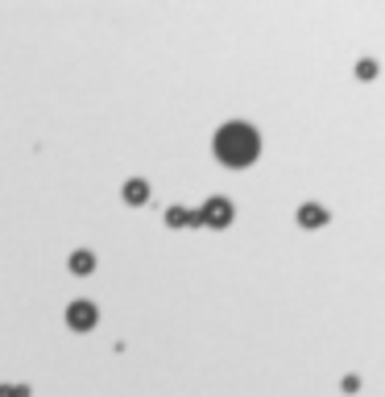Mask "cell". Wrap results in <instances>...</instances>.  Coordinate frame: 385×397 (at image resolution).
Segmentation results:
<instances>
[{
	"label": "cell",
	"instance_id": "6da1fadb",
	"mask_svg": "<svg viewBox=\"0 0 385 397\" xmlns=\"http://www.w3.org/2000/svg\"><path fill=\"white\" fill-rule=\"evenodd\" d=\"M257 153H261V137H257V128H253V124L232 120V124H224V128L216 133V157H220L224 166H232V170L253 166V162H257Z\"/></svg>",
	"mask_w": 385,
	"mask_h": 397
},
{
	"label": "cell",
	"instance_id": "7a4b0ae2",
	"mask_svg": "<svg viewBox=\"0 0 385 397\" xmlns=\"http://www.w3.org/2000/svg\"><path fill=\"white\" fill-rule=\"evenodd\" d=\"M95 319H100V311H95L87 298H79V302H71V307H66V327H71V331H91V327H95Z\"/></svg>",
	"mask_w": 385,
	"mask_h": 397
},
{
	"label": "cell",
	"instance_id": "3957f363",
	"mask_svg": "<svg viewBox=\"0 0 385 397\" xmlns=\"http://www.w3.org/2000/svg\"><path fill=\"white\" fill-rule=\"evenodd\" d=\"M199 224H207V228H228V224H232V203H228V199H207L203 211H199Z\"/></svg>",
	"mask_w": 385,
	"mask_h": 397
},
{
	"label": "cell",
	"instance_id": "277c9868",
	"mask_svg": "<svg viewBox=\"0 0 385 397\" xmlns=\"http://www.w3.org/2000/svg\"><path fill=\"white\" fill-rule=\"evenodd\" d=\"M299 224H303V228H323V224H328V211H323L319 203H303V207H299Z\"/></svg>",
	"mask_w": 385,
	"mask_h": 397
},
{
	"label": "cell",
	"instance_id": "5b68a950",
	"mask_svg": "<svg viewBox=\"0 0 385 397\" xmlns=\"http://www.w3.org/2000/svg\"><path fill=\"white\" fill-rule=\"evenodd\" d=\"M145 199H149V182H141V178H133V182L124 186V203H129V207H141Z\"/></svg>",
	"mask_w": 385,
	"mask_h": 397
},
{
	"label": "cell",
	"instance_id": "8992f818",
	"mask_svg": "<svg viewBox=\"0 0 385 397\" xmlns=\"http://www.w3.org/2000/svg\"><path fill=\"white\" fill-rule=\"evenodd\" d=\"M91 269H95V257H91L87 249L71 253V273H91Z\"/></svg>",
	"mask_w": 385,
	"mask_h": 397
},
{
	"label": "cell",
	"instance_id": "52a82bcc",
	"mask_svg": "<svg viewBox=\"0 0 385 397\" xmlns=\"http://www.w3.org/2000/svg\"><path fill=\"white\" fill-rule=\"evenodd\" d=\"M357 75H361V79H373V75H377V62H373V58H361Z\"/></svg>",
	"mask_w": 385,
	"mask_h": 397
},
{
	"label": "cell",
	"instance_id": "ba28073f",
	"mask_svg": "<svg viewBox=\"0 0 385 397\" xmlns=\"http://www.w3.org/2000/svg\"><path fill=\"white\" fill-rule=\"evenodd\" d=\"M0 397H29V389H25V385H21V389H8V385H4V389H0Z\"/></svg>",
	"mask_w": 385,
	"mask_h": 397
}]
</instances>
